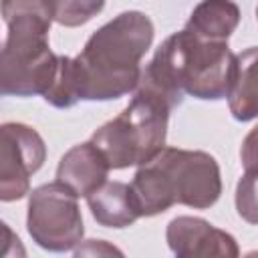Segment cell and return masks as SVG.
Here are the masks:
<instances>
[{
  "label": "cell",
  "instance_id": "e0dca14e",
  "mask_svg": "<svg viewBox=\"0 0 258 258\" xmlns=\"http://www.w3.org/2000/svg\"><path fill=\"white\" fill-rule=\"evenodd\" d=\"M2 232H4L2 258H26V250H24L20 238L10 230L8 224H2Z\"/></svg>",
  "mask_w": 258,
  "mask_h": 258
},
{
  "label": "cell",
  "instance_id": "30bf717a",
  "mask_svg": "<svg viewBox=\"0 0 258 258\" xmlns=\"http://www.w3.org/2000/svg\"><path fill=\"white\" fill-rule=\"evenodd\" d=\"M91 216L105 228H129L141 216L137 212L131 185L125 181H107L91 198H87Z\"/></svg>",
  "mask_w": 258,
  "mask_h": 258
},
{
  "label": "cell",
  "instance_id": "7a4b0ae2",
  "mask_svg": "<svg viewBox=\"0 0 258 258\" xmlns=\"http://www.w3.org/2000/svg\"><path fill=\"white\" fill-rule=\"evenodd\" d=\"M236 73V54L228 42L204 40L181 28L169 34L141 73L139 87L159 95L171 109L185 95L200 101L228 97Z\"/></svg>",
  "mask_w": 258,
  "mask_h": 258
},
{
  "label": "cell",
  "instance_id": "5bb4252c",
  "mask_svg": "<svg viewBox=\"0 0 258 258\" xmlns=\"http://www.w3.org/2000/svg\"><path fill=\"white\" fill-rule=\"evenodd\" d=\"M234 202L238 216L244 222L258 226V171H244L238 179Z\"/></svg>",
  "mask_w": 258,
  "mask_h": 258
},
{
  "label": "cell",
  "instance_id": "8992f818",
  "mask_svg": "<svg viewBox=\"0 0 258 258\" xmlns=\"http://www.w3.org/2000/svg\"><path fill=\"white\" fill-rule=\"evenodd\" d=\"M26 210V230L42 250L60 254L83 242L85 224L79 198L60 181L34 187Z\"/></svg>",
  "mask_w": 258,
  "mask_h": 258
},
{
  "label": "cell",
  "instance_id": "7c38bea8",
  "mask_svg": "<svg viewBox=\"0 0 258 258\" xmlns=\"http://www.w3.org/2000/svg\"><path fill=\"white\" fill-rule=\"evenodd\" d=\"M240 24V8L228 0H208L194 6L185 30L204 40L228 42L236 26Z\"/></svg>",
  "mask_w": 258,
  "mask_h": 258
},
{
  "label": "cell",
  "instance_id": "8fae6325",
  "mask_svg": "<svg viewBox=\"0 0 258 258\" xmlns=\"http://www.w3.org/2000/svg\"><path fill=\"white\" fill-rule=\"evenodd\" d=\"M228 107L236 121H252L258 117V46H250L236 54V73L228 93Z\"/></svg>",
  "mask_w": 258,
  "mask_h": 258
},
{
  "label": "cell",
  "instance_id": "277c9868",
  "mask_svg": "<svg viewBox=\"0 0 258 258\" xmlns=\"http://www.w3.org/2000/svg\"><path fill=\"white\" fill-rule=\"evenodd\" d=\"M141 218H151L181 204L212 208L222 196V173L214 155L198 149L165 147L141 165L129 183Z\"/></svg>",
  "mask_w": 258,
  "mask_h": 258
},
{
  "label": "cell",
  "instance_id": "52a82bcc",
  "mask_svg": "<svg viewBox=\"0 0 258 258\" xmlns=\"http://www.w3.org/2000/svg\"><path fill=\"white\" fill-rule=\"evenodd\" d=\"M46 145L40 133L26 123L0 127V200L16 202L30 196V177L42 167Z\"/></svg>",
  "mask_w": 258,
  "mask_h": 258
},
{
  "label": "cell",
  "instance_id": "2e32d148",
  "mask_svg": "<svg viewBox=\"0 0 258 258\" xmlns=\"http://www.w3.org/2000/svg\"><path fill=\"white\" fill-rule=\"evenodd\" d=\"M240 161L246 171H258V123L248 131L240 147Z\"/></svg>",
  "mask_w": 258,
  "mask_h": 258
},
{
  "label": "cell",
  "instance_id": "6da1fadb",
  "mask_svg": "<svg viewBox=\"0 0 258 258\" xmlns=\"http://www.w3.org/2000/svg\"><path fill=\"white\" fill-rule=\"evenodd\" d=\"M153 34L145 12L117 14L89 36L77 56L58 54L56 79L42 99L56 109H71L79 101H115L135 93Z\"/></svg>",
  "mask_w": 258,
  "mask_h": 258
},
{
  "label": "cell",
  "instance_id": "9c48e42d",
  "mask_svg": "<svg viewBox=\"0 0 258 258\" xmlns=\"http://www.w3.org/2000/svg\"><path fill=\"white\" fill-rule=\"evenodd\" d=\"M109 163L105 155L91 143L73 145L58 161L56 181L67 185L77 198H91L107 183Z\"/></svg>",
  "mask_w": 258,
  "mask_h": 258
},
{
  "label": "cell",
  "instance_id": "ac0fdd59",
  "mask_svg": "<svg viewBox=\"0 0 258 258\" xmlns=\"http://www.w3.org/2000/svg\"><path fill=\"white\" fill-rule=\"evenodd\" d=\"M242 258H258V250H250L248 254H244Z\"/></svg>",
  "mask_w": 258,
  "mask_h": 258
},
{
  "label": "cell",
  "instance_id": "3957f363",
  "mask_svg": "<svg viewBox=\"0 0 258 258\" xmlns=\"http://www.w3.org/2000/svg\"><path fill=\"white\" fill-rule=\"evenodd\" d=\"M6 34L0 50V93L4 97H44L58 73V54L48 34L50 0L2 2Z\"/></svg>",
  "mask_w": 258,
  "mask_h": 258
},
{
  "label": "cell",
  "instance_id": "d6986e66",
  "mask_svg": "<svg viewBox=\"0 0 258 258\" xmlns=\"http://www.w3.org/2000/svg\"><path fill=\"white\" fill-rule=\"evenodd\" d=\"M256 18H258V6H256Z\"/></svg>",
  "mask_w": 258,
  "mask_h": 258
},
{
  "label": "cell",
  "instance_id": "9a60e30c",
  "mask_svg": "<svg viewBox=\"0 0 258 258\" xmlns=\"http://www.w3.org/2000/svg\"><path fill=\"white\" fill-rule=\"evenodd\" d=\"M73 258H125V254L107 240H85L75 248Z\"/></svg>",
  "mask_w": 258,
  "mask_h": 258
},
{
  "label": "cell",
  "instance_id": "ba28073f",
  "mask_svg": "<svg viewBox=\"0 0 258 258\" xmlns=\"http://www.w3.org/2000/svg\"><path fill=\"white\" fill-rule=\"evenodd\" d=\"M173 258H240L236 238L198 216H177L165 228Z\"/></svg>",
  "mask_w": 258,
  "mask_h": 258
},
{
  "label": "cell",
  "instance_id": "5b68a950",
  "mask_svg": "<svg viewBox=\"0 0 258 258\" xmlns=\"http://www.w3.org/2000/svg\"><path fill=\"white\" fill-rule=\"evenodd\" d=\"M171 107L155 93L137 87L127 107L103 123L91 143L105 155L111 169L145 165L165 149Z\"/></svg>",
  "mask_w": 258,
  "mask_h": 258
},
{
  "label": "cell",
  "instance_id": "4fadbf2b",
  "mask_svg": "<svg viewBox=\"0 0 258 258\" xmlns=\"http://www.w3.org/2000/svg\"><path fill=\"white\" fill-rule=\"evenodd\" d=\"M103 8H105V2H93V0H56V2L50 0L52 20L69 28L87 24Z\"/></svg>",
  "mask_w": 258,
  "mask_h": 258
}]
</instances>
